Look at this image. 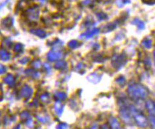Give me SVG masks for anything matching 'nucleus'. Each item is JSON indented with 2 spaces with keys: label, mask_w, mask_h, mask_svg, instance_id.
Instances as JSON below:
<instances>
[{
  "label": "nucleus",
  "mask_w": 155,
  "mask_h": 129,
  "mask_svg": "<svg viewBox=\"0 0 155 129\" xmlns=\"http://www.w3.org/2000/svg\"><path fill=\"white\" fill-rule=\"evenodd\" d=\"M145 108L150 115L155 117V102L152 100H147L145 102Z\"/></svg>",
  "instance_id": "obj_9"
},
{
  "label": "nucleus",
  "mask_w": 155,
  "mask_h": 129,
  "mask_svg": "<svg viewBox=\"0 0 155 129\" xmlns=\"http://www.w3.org/2000/svg\"><path fill=\"white\" fill-rule=\"evenodd\" d=\"M21 96L25 99H29L33 94V90L28 85H25L21 90Z\"/></svg>",
  "instance_id": "obj_7"
},
{
  "label": "nucleus",
  "mask_w": 155,
  "mask_h": 129,
  "mask_svg": "<svg viewBox=\"0 0 155 129\" xmlns=\"http://www.w3.org/2000/svg\"><path fill=\"white\" fill-rule=\"evenodd\" d=\"M55 69H59V70H64L66 69L68 67V64L67 62L63 60H59L57 61L56 63L55 64V66H54Z\"/></svg>",
  "instance_id": "obj_16"
},
{
  "label": "nucleus",
  "mask_w": 155,
  "mask_h": 129,
  "mask_svg": "<svg viewBox=\"0 0 155 129\" xmlns=\"http://www.w3.org/2000/svg\"><path fill=\"white\" fill-rule=\"evenodd\" d=\"M20 128H21V125L20 124H18V126H17V127H15L13 129H20Z\"/></svg>",
  "instance_id": "obj_38"
},
{
  "label": "nucleus",
  "mask_w": 155,
  "mask_h": 129,
  "mask_svg": "<svg viewBox=\"0 0 155 129\" xmlns=\"http://www.w3.org/2000/svg\"><path fill=\"white\" fill-rule=\"evenodd\" d=\"M67 94L64 92H57L54 95V98L55 99L56 101L61 102L67 99Z\"/></svg>",
  "instance_id": "obj_17"
},
{
  "label": "nucleus",
  "mask_w": 155,
  "mask_h": 129,
  "mask_svg": "<svg viewBox=\"0 0 155 129\" xmlns=\"http://www.w3.org/2000/svg\"><path fill=\"white\" fill-rule=\"evenodd\" d=\"M100 32V29L98 28H95L91 30H88L87 32L81 34L80 38L81 39H90L94 37V36L97 35Z\"/></svg>",
  "instance_id": "obj_8"
},
{
  "label": "nucleus",
  "mask_w": 155,
  "mask_h": 129,
  "mask_svg": "<svg viewBox=\"0 0 155 129\" xmlns=\"http://www.w3.org/2000/svg\"><path fill=\"white\" fill-rule=\"evenodd\" d=\"M3 82L7 85H8L11 87H13L15 85V79L13 76L11 75V74H7L3 79Z\"/></svg>",
  "instance_id": "obj_13"
},
{
  "label": "nucleus",
  "mask_w": 155,
  "mask_h": 129,
  "mask_svg": "<svg viewBox=\"0 0 155 129\" xmlns=\"http://www.w3.org/2000/svg\"><path fill=\"white\" fill-rule=\"evenodd\" d=\"M26 13L27 17L31 21H37L39 18V15H40V11L36 6L30 7L26 10Z\"/></svg>",
  "instance_id": "obj_5"
},
{
  "label": "nucleus",
  "mask_w": 155,
  "mask_h": 129,
  "mask_svg": "<svg viewBox=\"0 0 155 129\" xmlns=\"http://www.w3.org/2000/svg\"><path fill=\"white\" fill-rule=\"evenodd\" d=\"M20 116H21V119H22V121H24L25 122L26 121H27V120H28V119H30V117H31L29 113L27 112V111H26L21 113V114Z\"/></svg>",
  "instance_id": "obj_27"
},
{
  "label": "nucleus",
  "mask_w": 155,
  "mask_h": 129,
  "mask_svg": "<svg viewBox=\"0 0 155 129\" xmlns=\"http://www.w3.org/2000/svg\"><path fill=\"white\" fill-rule=\"evenodd\" d=\"M149 123L152 129H155V117L150 115L149 117Z\"/></svg>",
  "instance_id": "obj_28"
},
{
  "label": "nucleus",
  "mask_w": 155,
  "mask_h": 129,
  "mask_svg": "<svg viewBox=\"0 0 155 129\" xmlns=\"http://www.w3.org/2000/svg\"><path fill=\"white\" fill-rule=\"evenodd\" d=\"M131 24L136 25L139 30H143L145 28V23L139 18H135L134 20L131 22Z\"/></svg>",
  "instance_id": "obj_19"
},
{
  "label": "nucleus",
  "mask_w": 155,
  "mask_h": 129,
  "mask_svg": "<svg viewBox=\"0 0 155 129\" xmlns=\"http://www.w3.org/2000/svg\"><path fill=\"white\" fill-rule=\"evenodd\" d=\"M29 61H30V58H28V57H24V58H21V59L19 60V62H20L21 64H26L27 62H28Z\"/></svg>",
  "instance_id": "obj_33"
},
{
  "label": "nucleus",
  "mask_w": 155,
  "mask_h": 129,
  "mask_svg": "<svg viewBox=\"0 0 155 129\" xmlns=\"http://www.w3.org/2000/svg\"><path fill=\"white\" fill-rule=\"evenodd\" d=\"M30 32L40 38H45L47 36V34H46L44 30L41 29H32L30 30Z\"/></svg>",
  "instance_id": "obj_15"
},
{
  "label": "nucleus",
  "mask_w": 155,
  "mask_h": 129,
  "mask_svg": "<svg viewBox=\"0 0 155 129\" xmlns=\"http://www.w3.org/2000/svg\"><path fill=\"white\" fill-rule=\"evenodd\" d=\"M90 129H99V128H98L97 124H94V125H93L92 127H91Z\"/></svg>",
  "instance_id": "obj_37"
},
{
  "label": "nucleus",
  "mask_w": 155,
  "mask_h": 129,
  "mask_svg": "<svg viewBox=\"0 0 155 129\" xmlns=\"http://www.w3.org/2000/svg\"><path fill=\"white\" fill-rule=\"evenodd\" d=\"M68 125L67 123H61L57 124V126L56 127L57 129H68Z\"/></svg>",
  "instance_id": "obj_32"
},
{
  "label": "nucleus",
  "mask_w": 155,
  "mask_h": 129,
  "mask_svg": "<svg viewBox=\"0 0 155 129\" xmlns=\"http://www.w3.org/2000/svg\"><path fill=\"white\" fill-rule=\"evenodd\" d=\"M116 27V24H113V23H109V24H108L104 27L103 31H105V32H110V31L114 30Z\"/></svg>",
  "instance_id": "obj_23"
},
{
  "label": "nucleus",
  "mask_w": 155,
  "mask_h": 129,
  "mask_svg": "<svg viewBox=\"0 0 155 129\" xmlns=\"http://www.w3.org/2000/svg\"><path fill=\"white\" fill-rule=\"evenodd\" d=\"M119 115L122 121L126 125L128 126H133L135 124L134 117L129 109V106L127 107L126 105L121 106L119 111Z\"/></svg>",
  "instance_id": "obj_3"
},
{
  "label": "nucleus",
  "mask_w": 155,
  "mask_h": 129,
  "mask_svg": "<svg viewBox=\"0 0 155 129\" xmlns=\"http://www.w3.org/2000/svg\"><path fill=\"white\" fill-rule=\"evenodd\" d=\"M25 73L27 76H28L32 79H38L40 77V73L33 69H27L25 70Z\"/></svg>",
  "instance_id": "obj_14"
},
{
  "label": "nucleus",
  "mask_w": 155,
  "mask_h": 129,
  "mask_svg": "<svg viewBox=\"0 0 155 129\" xmlns=\"http://www.w3.org/2000/svg\"><path fill=\"white\" fill-rule=\"evenodd\" d=\"M87 79L90 81V83L97 84L101 80V76L98 75L97 73H93L91 74H90V75L87 77Z\"/></svg>",
  "instance_id": "obj_11"
},
{
  "label": "nucleus",
  "mask_w": 155,
  "mask_h": 129,
  "mask_svg": "<svg viewBox=\"0 0 155 129\" xmlns=\"http://www.w3.org/2000/svg\"><path fill=\"white\" fill-rule=\"evenodd\" d=\"M126 57L122 54H115L112 58V65L116 69L121 68L125 64Z\"/></svg>",
  "instance_id": "obj_4"
},
{
  "label": "nucleus",
  "mask_w": 155,
  "mask_h": 129,
  "mask_svg": "<svg viewBox=\"0 0 155 129\" xmlns=\"http://www.w3.org/2000/svg\"><path fill=\"white\" fill-rule=\"evenodd\" d=\"M2 24L3 26L7 28H10V27H11V26L13 25V19L9 17L6 18L5 19H3Z\"/></svg>",
  "instance_id": "obj_20"
},
{
  "label": "nucleus",
  "mask_w": 155,
  "mask_h": 129,
  "mask_svg": "<svg viewBox=\"0 0 155 129\" xmlns=\"http://www.w3.org/2000/svg\"><path fill=\"white\" fill-rule=\"evenodd\" d=\"M141 45L145 49H150L152 47V41L149 38H145L141 42Z\"/></svg>",
  "instance_id": "obj_22"
},
{
  "label": "nucleus",
  "mask_w": 155,
  "mask_h": 129,
  "mask_svg": "<svg viewBox=\"0 0 155 129\" xmlns=\"http://www.w3.org/2000/svg\"><path fill=\"white\" fill-rule=\"evenodd\" d=\"M83 68H84V65L82 63H81V62L78 64L77 66H76V70L77 72H80Z\"/></svg>",
  "instance_id": "obj_34"
},
{
  "label": "nucleus",
  "mask_w": 155,
  "mask_h": 129,
  "mask_svg": "<svg viewBox=\"0 0 155 129\" xmlns=\"http://www.w3.org/2000/svg\"><path fill=\"white\" fill-rule=\"evenodd\" d=\"M81 45V44L77 40H71L68 43V47L72 49H75Z\"/></svg>",
  "instance_id": "obj_21"
},
{
  "label": "nucleus",
  "mask_w": 155,
  "mask_h": 129,
  "mask_svg": "<svg viewBox=\"0 0 155 129\" xmlns=\"http://www.w3.org/2000/svg\"><path fill=\"white\" fill-rule=\"evenodd\" d=\"M6 71H7V68L5 66L3 65H1V68H0V73L3 74L6 72Z\"/></svg>",
  "instance_id": "obj_36"
},
{
  "label": "nucleus",
  "mask_w": 155,
  "mask_h": 129,
  "mask_svg": "<svg viewBox=\"0 0 155 129\" xmlns=\"http://www.w3.org/2000/svg\"><path fill=\"white\" fill-rule=\"evenodd\" d=\"M116 83L120 86H124L126 84V79L124 76L118 77L117 79H116Z\"/></svg>",
  "instance_id": "obj_25"
},
{
  "label": "nucleus",
  "mask_w": 155,
  "mask_h": 129,
  "mask_svg": "<svg viewBox=\"0 0 155 129\" xmlns=\"http://www.w3.org/2000/svg\"><path fill=\"white\" fill-rule=\"evenodd\" d=\"M153 56H154V62H155V51L153 53Z\"/></svg>",
  "instance_id": "obj_39"
},
{
  "label": "nucleus",
  "mask_w": 155,
  "mask_h": 129,
  "mask_svg": "<svg viewBox=\"0 0 155 129\" xmlns=\"http://www.w3.org/2000/svg\"><path fill=\"white\" fill-rule=\"evenodd\" d=\"M97 18L101 21L105 20V19L107 18V15L103 12H100L97 14Z\"/></svg>",
  "instance_id": "obj_30"
},
{
  "label": "nucleus",
  "mask_w": 155,
  "mask_h": 129,
  "mask_svg": "<svg viewBox=\"0 0 155 129\" xmlns=\"http://www.w3.org/2000/svg\"><path fill=\"white\" fill-rule=\"evenodd\" d=\"M32 66H33V67H34L35 69H39V68H40V67L41 66V61H40V60H35V61L33 62Z\"/></svg>",
  "instance_id": "obj_31"
},
{
  "label": "nucleus",
  "mask_w": 155,
  "mask_h": 129,
  "mask_svg": "<svg viewBox=\"0 0 155 129\" xmlns=\"http://www.w3.org/2000/svg\"><path fill=\"white\" fill-rule=\"evenodd\" d=\"M63 56V52L59 51V50H53V51H50L47 54L48 60L49 62H55L61 59Z\"/></svg>",
  "instance_id": "obj_6"
},
{
  "label": "nucleus",
  "mask_w": 155,
  "mask_h": 129,
  "mask_svg": "<svg viewBox=\"0 0 155 129\" xmlns=\"http://www.w3.org/2000/svg\"><path fill=\"white\" fill-rule=\"evenodd\" d=\"M110 129H122L120 123L114 117H110L109 119Z\"/></svg>",
  "instance_id": "obj_12"
},
{
  "label": "nucleus",
  "mask_w": 155,
  "mask_h": 129,
  "mask_svg": "<svg viewBox=\"0 0 155 129\" xmlns=\"http://www.w3.org/2000/svg\"><path fill=\"white\" fill-rule=\"evenodd\" d=\"M23 48H24V47H23L22 44L18 43V44H17L14 46L13 50L15 53H21L23 50Z\"/></svg>",
  "instance_id": "obj_24"
},
{
  "label": "nucleus",
  "mask_w": 155,
  "mask_h": 129,
  "mask_svg": "<svg viewBox=\"0 0 155 129\" xmlns=\"http://www.w3.org/2000/svg\"><path fill=\"white\" fill-rule=\"evenodd\" d=\"M44 66L45 69L46 70V72H47L48 73H49L50 72H51V66H50L48 63H45L44 64Z\"/></svg>",
  "instance_id": "obj_35"
},
{
  "label": "nucleus",
  "mask_w": 155,
  "mask_h": 129,
  "mask_svg": "<svg viewBox=\"0 0 155 129\" xmlns=\"http://www.w3.org/2000/svg\"><path fill=\"white\" fill-rule=\"evenodd\" d=\"M36 118L40 121V122L45 123L49 121V118L47 116H41V115H36Z\"/></svg>",
  "instance_id": "obj_29"
},
{
  "label": "nucleus",
  "mask_w": 155,
  "mask_h": 129,
  "mask_svg": "<svg viewBox=\"0 0 155 129\" xmlns=\"http://www.w3.org/2000/svg\"><path fill=\"white\" fill-rule=\"evenodd\" d=\"M129 109L132 115L135 124L140 128H146L149 125V119L144 115V114L135 108L133 105H129Z\"/></svg>",
  "instance_id": "obj_2"
},
{
  "label": "nucleus",
  "mask_w": 155,
  "mask_h": 129,
  "mask_svg": "<svg viewBox=\"0 0 155 129\" xmlns=\"http://www.w3.org/2000/svg\"><path fill=\"white\" fill-rule=\"evenodd\" d=\"M0 55H1V60L2 61H8L10 59V54L7 52L5 49H2L0 52Z\"/></svg>",
  "instance_id": "obj_18"
},
{
  "label": "nucleus",
  "mask_w": 155,
  "mask_h": 129,
  "mask_svg": "<svg viewBox=\"0 0 155 129\" xmlns=\"http://www.w3.org/2000/svg\"><path fill=\"white\" fill-rule=\"evenodd\" d=\"M129 96L134 100L145 99L149 95V91L142 85L133 83L129 85L127 90Z\"/></svg>",
  "instance_id": "obj_1"
},
{
  "label": "nucleus",
  "mask_w": 155,
  "mask_h": 129,
  "mask_svg": "<svg viewBox=\"0 0 155 129\" xmlns=\"http://www.w3.org/2000/svg\"><path fill=\"white\" fill-rule=\"evenodd\" d=\"M40 100L44 103H48L49 100V95L48 93H44L41 95Z\"/></svg>",
  "instance_id": "obj_26"
},
{
  "label": "nucleus",
  "mask_w": 155,
  "mask_h": 129,
  "mask_svg": "<svg viewBox=\"0 0 155 129\" xmlns=\"http://www.w3.org/2000/svg\"><path fill=\"white\" fill-rule=\"evenodd\" d=\"M64 105L61 103V102L59 101H56L55 105H54V109H55V111L56 114L60 117L61 115L63 114V111H64Z\"/></svg>",
  "instance_id": "obj_10"
}]
</instances>
